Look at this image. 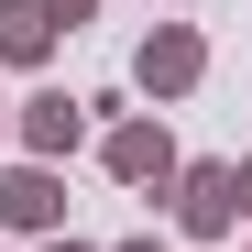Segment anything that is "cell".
I'll return each mask as SVG.
<instances>
[{
    "mask_svg": "<svg viewBox=\"0 0 252 252\" xmlns=\"http://www.w3.org/2000/svg\"><path fill=\"white\" fill-rule=\"evenodd\" d=\"M99 164H110V176L121 187H176V132H164V110H121L110 121V132H99Z\"/></svg>",
    "mask_w": 252,
    "mask_h": 252,
    "instance_id": "6da1fadb",
    "label": "cell"
},
{
    "mask_svg": "<svg viewBox=\"0 0 252 252\" xmlns=\"http://www.w3.org/2000/svg\"><path fill=\"white\" fill-rule=\"evenodd\" d=\"M197 77H208V33H197V22H154L143 44H132V88H143L154 110H164V99H187Z\"/></svg>",
    "mask_w": 252,
    "mask_h": 252,
    "instance_id": "7a4b0ae2",
    "label": "cell"
},
{
    "mask_svg": "<svg viewBox=\"0 0 252 252\" xmlns=\"http://www.w3.org/2000/svg\"><path fill=\"white\" fill-rule=\"evenodd\" d=\"M11 143H22V164H66L77 143H88V99H66V88H33V99L11 110Z\"/></svg>",
    "mask_w": 252,
    "mask_h": 252,
    "instance_id": "3957f363",
    "label": "cell"
},
{
    "mask_svg": "<svg viewBox=\"0 0 252 252\" xmlns=\"http://www.w3.org/2000/svg\"><path fill=\"white\" fill-rule=\"evenodd\" d=\"M176 230H187V241H230V230H241V208H230V164H220V154L176 164Z\"/></svg>",
    "mask_w": 252,
    "mask_h": 252,
    "instance_id": "277c9868",
    "label": "cell"
},
{
    "mask_svg": "<svg viewBox=\"0 0 252 252\" xmlns=\"http://www.w3.org/2000/svg\"><path fill=\"white\" fill-rule=\"evenodd\" d=\"M0 230H33V241L66 230V176L55 164H0Z\"/></svg>",
    "mask_w": 252,
    "mask_h": 252,
    "instance_id": "5b68a950",
    "label": "cell"
},
{
    "mask_svg": "<svg viewBox=\"0 0 252 252\" xmlns=\"http://www.w3.org/2000/svg\"><path fill=\"white\" fill-rule=\"evenodd\" d=\"M55 55V11L44 0H0V66H44Z\"/></svg>",
    "mask_w": 252,
    "mask_h": 252,
    "instance_id": "8992f818",
    "label": "cell"
},
{
    "mask_svg": "<svg viewBox=\"0 0 252 252\" xmlns=\"http://www.w3.org/2000/svg\"><path fill=\"white\" fill-rule=\"evenodd\" d=\"M44 11H55V33H77V22L99 11V0H44Z\"/></svg>",
    "mask_w": 252,
    "mask_h": 252,
    "instance_id": "52a82bcc",
    "label": "cell"
},
{
    "mask_svg": "<svg viewBox=\"0 0 252 252\" xmlns=\"http://www.w3.org/2000/svg\"><path fill=\"white\" fill-rule=\"evenodd\" d=\"M230 208H241V220H252V154L230 164Z\"/></svg>",
    "mask_w": 252,
    "mask_h": 252,
    "instance_id": "ba28073f",
    "label": "cell"
},
{
    "mask_svg": "<svg viewBox=\"0 0 252 252\" xmlns=\"http://www.w3.org/2000/svg\"><path fill=\"white\" fill-rule=\"evenodd\" d=\"M33 252H99V241H77V230H55V241H33Z\"/></svg>",
    "mask_w": 252,
    "mask_h": 252,
    "instance_id": "9c48e42d",
    "label": "cell"
},
{
    "mask_svg": "<svg viewBox=\"0 0 252 252\" xmlns=\"http://www.w3.org/2000/svg\"><path fill=\"white\" fill-rule=\"evenodd\" d=\"M110 252H164V241H154V230H132V241H110Z\"/></svg>",
    "mask_w": 252,
    "mask_h": 252,
    "instance_id": "30bf717a",
    "label": "cell"
},
{
    "mask_svg": "<svg viewBox=\"0 0 252 252\" xmlns=\"http://www.w3.org/2000/svg\"><path fill=\"white\" fill-rule=\"evenodd\" d=\"M0 132H11V99H0Z\"/></svg>",
    "mask_w": 252,
    "mask_h": 252,
    "instance_id": "8fae6325",
    "label": "cell"
}]
</instances>
